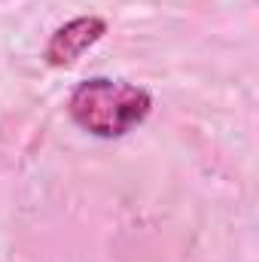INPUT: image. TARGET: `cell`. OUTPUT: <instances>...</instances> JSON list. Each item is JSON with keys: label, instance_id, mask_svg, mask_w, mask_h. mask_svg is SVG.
<instances>
[{"label": "cell", "instance_id": "obj_1", "mask_svg": "<svg viewBox=\"0 0 259 262\" xmlns=\"http://www.w3.org/2000/svg\"><path fill=\"white\" fill-rule=\"evenodd\" d=\"M67 110L70 119L85 134L113 140V137H125L153 113V98L140 85L110 76H92L70 92Z\"/></svg>", "mask_w": 259, "mask_h": 262}, {"label": "cell", "instance_id": "obj_2", "mask_svg": "<svg viewBox=\"0 0 259 262\" xmlns=\"http://www.w3.org/2000/svg\"><path fill=\"white\" fill-rule=\"evenodd\" d=\"M104 34H107V21L101 15H76V18L64 21L61 28H55V34L49 37V43L43 49V58L49 67H70Z\"/></svg>", "mask_w": 259, "mask_h": 262}]
</instances>
